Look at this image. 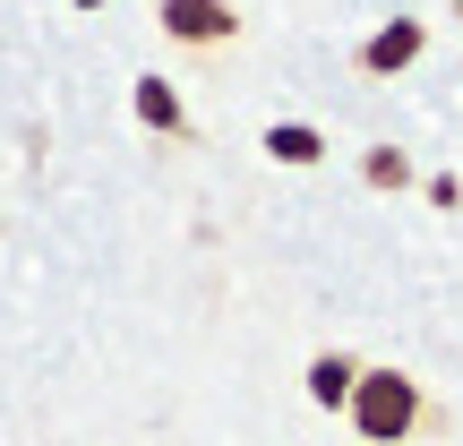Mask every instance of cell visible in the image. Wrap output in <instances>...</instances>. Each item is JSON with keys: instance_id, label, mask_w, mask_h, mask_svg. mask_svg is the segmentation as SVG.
Wrapping results in <instances>:
<instances>
[{"instance_id": "9c48e42d", "label": "cell", "mask_w": 463, "mask_h": 446, "mask_svg": "<svg viewBox=\"0 0 463 446\" xmlns=\"http://www.w3.org/2000/svg\"><path fill=\"white\" fill-rule=\"evenodd\" d=\"M86 9H95V0H86Z\"/></svg>"}, {"instance_id": "7a4b0ae2", "label": "cell", "mask_w": 463, "mask_h": 446, "mask_svg": "<svg viewBox=\"0 0 463 446\" xmlns=\"http://www.w3.org/2000/svg\"><path fill=\"white\" fill-rule=\"evenodd\" d=\"M155 34H172L189 52H215V43L241 34V9L232 0H155Z\"/></svg>"}, {"instance_id": "ba28073f", "label": "cell", "mask_w": 463, "mask_h": 446, "mask_svg": "<svg viewBox=\"0 0 463 446\" xmlns=\"http://www.w3.org/2000/svg\"><path fill=\"white\" fill-rule=\"evenodd\" d=\"M455 17H463V0H455Z\"/></svg>"}, {"instance_id": "52a82bcc", "label": "cell", "mask_w": 463, "mask_h": 446, "mask_svg": "<svg viewBox=\"0 0 463 446\" xmlns=\"http://www.w3.org/2000/svg\"><path fill=\"white\" fill-rule=\"evenodd\" d=\"M361 181L369 189H403V181H412V155H403V147H369L361 155Z\"/></svg>"}, {"instance_id": "277c9868", "label": "cell", "mask_w": 463, "mask_h": 446, "mask_svg": "<svg viewBox=\"0 0 463 446\" xmlns=\"http://www.w3.org/2000/svg\"><path fill=\"white\" fill-rule=\"evenodd\" d=\"M352 386H361L352 352H317V361H309V403H326V413H352Z\"/></svg>"}, {"instance_id": "3957f363", "label": "cell", "mask_w": 463, "mask_h": 446, "mask_svg": "<svg viewBox=\"0 0 463 446\" xmlns=\"http://www.w3.org/2000/svg\"><path fill=\"white\" fill-rule=\"evenodd\" d=\"M420 43H430V26H420V17H386V26L361 43V69H369V78H403V69L420 61Z\"/></svg>"}, {"instance_id": "8992f818", "label": "cell", "mask_w": 463, "mask_h": 446, "mask_svg": "<svg viewBox=\"0 0 463 446\" xmlns=\"http://www.w3.org/2000/svg\"><path fill=\"white\" fill-rule=\"evenodd\" d=\"M137 120H146V129H172V138L189 129V112H181V95H172L164 78H137Z\"/></svg>"}, {"instance_id": "5b68a950", "label": "cell", "mask_w": 463, "mask_h": 446, "mask_svg": "<svg viewBox=\"0 0 463 446\" xmlns=\"http://www.w3.org/2000/svg\"><path fill=\"white\" fill-rule=\"evenodd\" d=\"M266 155H275V164H326V138L300 129V120H275V129H266Z\"/></svg>"}, {"instance_id": "6da1fadb", "label": "cell", "mask_w": 463, "mask_h": 446, "mask_svg": "<svg viewBox=\"0 0 463 446\" xmlns=\"http://www.w3.org/2000/svg\"><path fill=\"white\" fill-rule=\"evenodd\" d=\"M420 421H430V395H420L412 369H361V386H352V438L403 446V438H420Z\"/></svg>"}]
</instances>
